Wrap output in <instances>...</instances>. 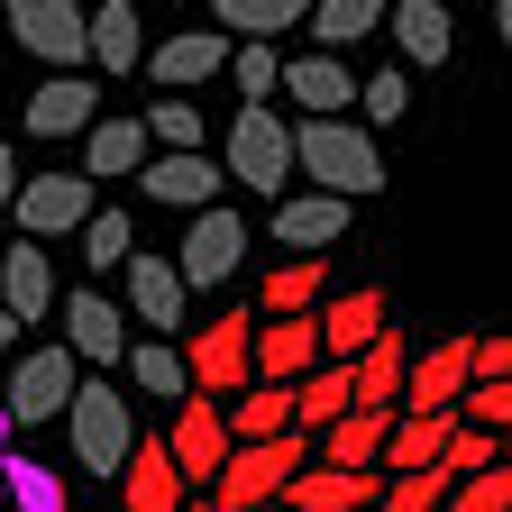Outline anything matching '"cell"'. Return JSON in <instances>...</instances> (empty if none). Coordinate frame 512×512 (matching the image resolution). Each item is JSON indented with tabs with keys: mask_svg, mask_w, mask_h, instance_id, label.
<instances>
[{
	"mask_svg": "<svg viewBox=\"0 0 512 512\" xmlns=\"http://www.w3.org/2000/svg\"><path fill=\"white\" fill-rule=\"evenodd\" d=\"M348 403H357L348 366H330V357H320L311 375H293V430H330V421H339Z\"/></svg>",
	"mask_w": 512,
	"mask_h": 512,
	"instance_id": "obj_31",
	"label": "cell"
},
{
	"mask_svg": "<svg viewBox=\"0 0 512 512\" xmlns=\"http://www.w3.org/2000/svg\"><path fill=\"white\" fill-rule=\"evenodd\" d=\"M302 28L320 37V55H348L357 37H375V28H384V0H311Z\"/></svg>",
	"mask_w": 512,
	"mask_h": 512,
	"instance_id": "obj_32",
	"label": "cell"
},
{
	"mask_svg": "<svg viewBox=\"0 0 512 512\" xmlns=\"http://www.w3.org/2000/svg\"><path fill=\"white\" fill-rule=\"evenodd\" d=\"M183 10H202V0H183Z\"/></svg>",
	"mask_w": 512,
	"mask_h": 512,
	"instance_id": "obj_48",
	"label": "cell"
},
{
	"mask_svg": "<svg viewBox=\"0 0 512 512\" xmlns=\"http://www.w3.org/2000/svg\"><path fill=\"white\" fill-rule=\"evenodd\" d=\"M165 458H174L183 485H211V476H220L229 430H220V403H211V394H183V412H174V430H165Z\"/></svg>",
	"mask_w": 512,
	"mask_h": 512,
	"instance_id": "obj_13",
	"label": "cell"
},
{
	"mask_svg": "<svg viewBox=\"0 0 512 512\" xmlns=\"http://www.w3.org/2000/svg\"><path fill=\"white\" fill-rule=\"evenodd\" d=\"M311 458V430H275V439H238L229 458H220V476L202 485V503L211 512H275V494H284V476Z\"/></svg>",
	"mask_w": 512,
	"mask_h": 512,
	"instance_id": "obj_2",
	"label": "cell"
},
{
	"mask_svg": "<svg viewBox=\"0 0 512 512\" xmlns=\"http://www.w3.org/2000/svg\"><path fill=\"white\" fill-rule=\"evenodd\" d=\"M119 494H128V512H183V476H174V458H165V439H128Z\"/></svg>",
	"mask_w": 512,
	"mask_h": 512,
	"instance_id": "obj_25",
	"label": "cell"
},
{
	"mask_svg": "<svg viewBox=\"0 0 512 512\" xmlns=\"http://www.w3.org/2000/svg\"><path fill=\"white\" fill-rule=\"evenodd\" d=\"M74 238H83V266H92V275H110L119 256L138 247V229H128V211H92V220H83Z\"/></svg>",
	"mask_w": 512,
	"mask_h": 512,
	"instance_id": "obj_38",
	"label": "cell"
},
{
	"mask_svg": "<svg viewBox=\"0 0 512 512\" xmlns=\"http://www.w3.org/2000/svg\"><path fill=\"white\" fill-rule=\"evenodd\" d=\"M247 339H256V320H247V311L211 320V330L183 348V384H192V394H211V403H229L238 384H256V375H247Z\"/></svg>",
	"mask_w": 512,
	"mask_h": 512,
	"instance_id": "obj_8",
	"label": "cell"
},
{
	"mask_svg": "<svg viewBox=\"0 0 512 512\" xmlns=\"http://www.w3.org/2000/svg\"><path fill=\"white\" fill-rule=\"evenodd\" d=\"M293 174H311L320 192H339V202L384 192L375 128H357V119H302V128H293Z\"/></svg>",
	"mask_w": 512,
	"mask_h": 512,
	"instance_id": "obj_1",
	"label": "cell"
},
{
	"mask_svg": "<svg viewBox=\"0 0 512 512\" xmlns=\"http://www.w3.org/2000/svg\"><path fill=\"white\" fill-rule=\"evenodd\" d=\"M147 138H156V147H202V110H192L183 92H165V101L147 110Z\"/></svg>",
	"mask_w": 512,
	"mask_h": 512,
	"instance_id": "obj_41",
	"label": "cell"
},
{
	"mask_svg": "<svg viewBox=\"0 0 512 512\" xmlns=\"http://www.w3.org/2000/svg\"><path fill=\"white\" fill-rule=\"evenodd\" d=\"M339 238H348V202H339V192H275V247L320 256Z\"/></svg>",
	"mask_w": 512,
	"mask_h": 512,
	"instance_id": "obj_21",
	"label": "cell"
},
{
	"mask_svg": "<svg viewBox=\"0 0 512 512\" xmlns=\"http://www.w3.org/2000/svg\"><path fill=\"white\" fill-rule=\"evenodd\" d=\"M467 384H476V375H467V330H458V339H439V348H421V357L403 366V403H394V412H448Z\"/></svg>",
	"mask_w": 512,
	"mask_h": 512,
	"instance_id": "obj_20",
	"label": "cell"
},
{
	"mask_svg": "<svg viewBox=\"0 0 512 512\" xmlns=\"http://www.w3.org/2000/svg\"><path fill=\"white\" fill-rule=\"evenodd\" d=\"M275 92H293L302 101V119H339L348 101H357V74H348V55H293L284 74H275Z\"/></svg>",
	"mask_w": 512,
	"mask_h": 512,
	"instance_id": "obj_23",
	"label": "cell"
},
{
	"mask_svg": "<svg viewBox=\"0 0 512 512\" xmlns=\"http://www.w3.org/2000/svg\"><path fill=\"white\" fill-rule=\"evenodd\" d=\"M448 485H458V476H448L439 458H430V467H403V476H384L375 512H439V503H448Z\"/></svg>",
	"mask_w": 512,
	"mask_h": 512,
	"instance_id": "obj_36",
	"label": "cell"
},
{
	"mask_svg": "<svg viewBox=\"0 0 512 512\" xmlns=\"http://www.w3.org/2000/svg\"><path fill=\"white\" fill-rule=\"evenodd\" d=\"M384 430H394V412H366V403H348L330 430H311V448H320V467H375Z\"/></svg>",
	"mask_w": 512,
	"mask_h": 512,
	"instance_id": "obj_29",
	"label": "cell"
},
{
	"mask_svg": "<svg viewBox=\"0 0 512 512\" xmlns=\"http://www.w3.org/2000/svg\"><path fill=\"white\" fill-rule=\"evenodd\" d=\"M64 439H74V467L83 476H119L128 439H138V403H128V384H74V403H64Z\"/></svg>",
	"mask_w": 512,
	"mask_h": 512,
	"instance_id": "obj_4",
	"label": "cell"
},
{
	"mask_svg": "<svg viewBox=\"0 0 512 512\" xmlns=\"http://www.w3.org/2000/svg\"><path fill=\"white\" fill-rule=\"evenodd\" d=\"M10 211H19L28 238H74V229L101 211V183H92V174H37V183L10 192Z\"/></svg>",
	"mask_w": 512,
	"mask_h": 512,
	"instance_id": "obj_7",
	"label": "cell"
},
{
	"mask_svg": "<svg viewBox=\"0 0 512 512\" xmlns=\"http://www.w3.org/2000/svg\"><path fill=\"white\" fill-rule=\"evenodd\" d=\"M10 439H19V421H10V403H0V458H10Z\"/></svg>",
	"mask_w": 512,
	"mask_h": 512,
	"instance_id": "obj_45",
	"label": "cell"
},
{
	"mask_svg": "<svg viewBox=\"0 0 512 512\" xmlns=\"http://www.w3.org/2000/svg\"><path fill=\"white\" fill-rule=\"evenodd\" d=\"M229 46H238V37H220V28H183V37H165V46H147L138 64H147L165 92H192V83L229 74Z\"/></svg>",
	"mask_w": 512,
	"mask_h": 512,
	"instance_id": "obj_19",
	"label": "cell"
},
{
	"mask_svg": "<svg viewBox=\"0 0 512 512\" xmlns=\"http://www.w3.org/2000/svg\"><path fill=\"white\" fill-rule=\"evenodd\" d=\"M64 348H74V366H119L128 357V311L110 293H64Z\"/></svg>",
	"mask_w": 512,
	"mask_h": 512,
	"instance_id": "obj_16",
	"label": "cell"
},
{
	"mask_svg": "<svg viewBox=\"0 0 512 512\" xmlns=\"http://www.w3.org/2000/svg\"><path fill=\"white\" fill-rule=\"evenodd\" d=\"M128 183H138L147 202H165V211H211L229 174H220V156H211V147H156Z\"/></svg>",
	"mask_w": 512,
	"mask_h": 512,
	"instance_id": "obj_5",
	"label": "cell"
},
{
	"mask_svg": "<svg viewBox=\"0 0 512 512\" xmlns=\"http://www.w3.org/2000/svg\"><path fill=\"white\" fill-rule=\"evenodd\" d=\"M229 74H238V101H275V74H284V64H275L266 37H238L229 46Z\"/></svg>",
	"mask_w": 512,
	"mask_h": 512,
	"instance_id": "obj_39",
	"label": "cell"
},
{
	"mask_svg": "<svg viewBox=\"0 0 512 512\" xmlns=\"http://www.w3.org/2000/svg\"><path fill=\"white\" fill-rule=\"evenodd\" d=\"M147 156H156V138H147L138 110H101V119L83 128V174H92V183H128Z\"/></svg>",
	"mask_w": 512,
	"mask_h": 512,
	"instance_id": "obj_17",
	"label": "cell"
},
{
	"mask_svg": "<svg viewBox=\"0 0 512 512\" xmlns=\"http://www.w3.org/2000/svg\"><path fill=\"white\" fill-rule=\"evenodd\" d=\"M10 348H19V320H10V311H0V357H10Z\"/></svg>",
	"mask_w": 512,
	"mask_h": 512,
	"instance_id": "obj_46",
	"label": "cell"
},
{
	"mask_svg": "<svg viewBox=\"0 0 512 512\" xmlns=\"http://www.w3.org/2000/svg\"><path fill=\"white\" fill-rule=\"evenodd\" d=\"M74 384H83V366H74V348H28L19 357V375H10V394H0V403H10V421L19 430H37V421H55L64 403H74Z\"/></svg>",
	"mask_w": 512,
	"mask_h": 512,
	"instance_id": "obj_9",
	"label": "cell"
},
{
	"mask_svg": "<svg viewBox=\"0 0 512 512\" xmlns=\"http://www.w3.org/2000/svg\"><path fill=\"white\" fill-rule=\"evenodd\" d=\"M10 192H19V156L0 147V211H10Z\"/></svg>",
	"mask_w": 512,
	"mask_h": 512,
	"instance_id": "obj_44",
	"label": "cell"
},
{
	"mask_svg": "<svg viewBox=\"0 0 512 512\" xmlns=\"http://www.w3.org/2000/svg\"><path fill=\"white\" fill-rule=\"evenodd\" d=\"M320 284H330V275H320V256H284V266L266 275V320H275V311H311Z\"/></svg>",
	"mask_w": 512,
	"mask_h": 512,
	"instance_id": "obj_37",
	"label": "cell"
},
{
	"mask_svg": "<svg viewBox=\"0 0 512 512\" xmlns=\"http://www.w3.org/2000/svg\"><path fill=\"white\" fill-rule=\"evenodd\" d=\"M439 467H448V476L494 467V430H448V439H439Z\"/></svg>",
	"mask_w": 512,
	"mask_h": 512,
	"instance_id": "obj_43",
	"label": "cell"
},
{
	"mask_svg": "<svg viewBox=\"0 0 512 512\" xmlns=\"http://www.w3.org/2000/svg\"><path fill=\"white\" fill-rule=\"evenodd\" d=\"M384 28H394V46H403V64H448V46H458V28H448V10L439 0H384Z\"/></svg>",
	"mask_w": 512,
	"mask_h": 512,
	"instance_id": "obj_27",
	"label": "cell"
},
{
	"mask_svg": "<svg viewBox=\"0 0 512 512\" xmlns=\"http://www.w3.org/2000/svg\"><path fill=\"white\" fill-rule=\"evenodd\" d=\"M403 366H412L403 330H375V339L348 357V384H357V403H366V412H394V403H403Z\"/></svg>",
	"mask_w": 512,
	"mask_h": 512,
	"instance_id": "obj_26",
	"label": "cell"
},
{
	"mask_svg": "<svg viewBox=\"0 0 512 512\" xmlns=\"http://www.w3.org/2000/svg\"><path fill=\"white\" fill-rule=\"evenodd\" d=\"M448 430H458L448 412H394V430H384V448H375V467H384V476H403V467H430Z\"/></svg>",
	"mask_w": 512,
	"mask_h": 512,
	"instance_id": "obj_30",
	"label": "cell"
},
{
	"mask_svg": "<svg viewBox=\"0 0 512 512\" xmlns=\"http://www.w3.org/2000/svg\"><path fill=\"white\" fill-rule=\"evenodd\" d=\"M311 330H320V357L348 366L375 330H384V284H357V293H320L311 302Z\"/></svg>",
	"mask_w": 512,
	"mask_h": 512,
	"instance_id": "obj_14",
	"label": "cell"
},
{
	"mask_svg": "<svg viewBox=\"0 0 512 512\" xmlns=\"http://www.w3.org/2000/svg\"><path fill=\"white\" fill-rule=\"evenodd\" d=\"M138 55H147L138 0H101V10L83 19V64H101V74H138Z\"/></svg>",
	"mask_w": 512,
	"mask_h": 512,
	"instance_id": "obj_24",
	"label": "cell"
},
{
	"mask_svg": "<svg viewBox=\"0 0 512 512\" xmlns=\"http://www.w3.org/2000/svg\"><path fill=\"white\" fill-rule=\"evenodd\" d=\"M183 512H211V503H183Z\"/></svg>",
	"mask_w": 512,
	"mask_h": 512,
	"instance_id": "obj_47",
	"label": "cell"
},
{
	"mask_svg": "<svg viewBox=\"0 0 512 512\" xmlns=\"http://www.w3.org/2000/svg\"><path fill=\"white\" fill-rule=\"evenodd\" d=\"M119 266H128V311H138V330H183L192 293H183V275H174V256H138V247H128Z\"/></svg>",
	"mask_w": 512,
	"mask_h": 512,
	"instance_id": "obj_22",
	"label": "cell"
},
{
	"mask_svg": "<svg viewBox=\"0 0 512 512\" xmlns=\"http://www.w3.org/2000/svg\"><path fill=\"white\" fill-rule=\"evenodd\" d=\"M119 366H128V384H138L147 403H183V394H192V384H183V348H174V339H138Z\"/></svg>",
	"mask_w": 512,
	"mask_h": 512,
	"instance_id": "obj_33",
	"label": "cell"
},
{
	"mask_svg": "<svg viewBox=\"0 0 512 512\" xmlns=\"http://www.w3.org/2000/svg\"><path fill=\"white\" fill-rule=\"evenodd\" d=\"M0 10H10V37H19L37 64L83 74V10H74V0H0Z\"/></svg>",
	"mask_w": 512,
	"mask_h": 512,
	"instance_id": "obj_11",
	"label": "cell"
},
{
	"mask_svg": "<svg viewBox=\"0 0 512 512\" xmlns=\"http://www.w3.org/2000/svg\"><path fill=\"white\" fill-rule=\"evenodd\" d=\"M357 110H366V128L403 119V110H412V83H403V74H366V83H357Z\"/></svg>",
	"mask_w": 512,
	"mask_h": 512,
	"instance_id": "obj_42",
	"label": "cell"
},
{
	"mask_svg": "<svg viewBox=\"0 0 512 512\" xmlns=\"http://www.w3.org/2000/svg\"><path fill=\"white\" fill-rule=\"evenodd\" d=\"M0 503H19V512H74V494H64V476L55 467H37V458H0Z\"/></svg>",
	"mask_w": 512,
	"mask_h": 512,
	"instance_id": "obj_34",
	"label": "cell"
},
{
	"mask_svg": "<svg viewBox=\"0 0 512 512\" xmlns=\"http://www.w3.org/2000/svg\"><path fill=\"white\" fill-rule=\"evenodd\" d=\"M302 10L311 0H211V19H220V37H284V28H302Z\"/></svg>",
	"mask_w": 512,
	"mask_h": 512,
	"instance_id": "obj_35",
	"label": "cell"
},
{
	"mask_svg": "<svg viewBox=\"0 0 512 512\" xmlns=\"http://www.w3.org/2000/svg\"><path fill=\"white\" fill-rule=\"evenodd\" d=\"M448 512H512V476H503V458H494V467H467L458 485H448Z\"/></svg>",
	"mask_w": 512,
	"mask_h": 512,
	"instance_id": "obj_40",
	"label": "cell"
},
{
	"mask_svg": "<svg viewBox=\"0 0 512 512\" xmlns=\"http://www.w3.org/2000/svg\"><path fill=\"white\" fill-rule=\"evenodd\" d=\"M220 430H229V448H238V439L293 430V384H238V394L220 403Z\"/></svg>",
	"mask_w": 512,
	"mask_h": 512,
	"instance_id": "obj_28",
	"label": "cell"
},
{
	"mask_svg": "<svg viewBox=\"0 0 512 512\" xmlns=\"http://www.w3.org/2000/svg\"><path fill=\"white\" fill-rule=\"evenodd\" d=\"M220 174H229V183H247V192H266V202L293 183V128L275 119V101H238V110H229Z\"/></svg>",
	"mask_w": 512,
	"mask_h": 512,
	"instance_id": "obj_3",
	"label": "cell"
},
{
	"mask_svg": "<svg viewBox=\"0 0 512 512\" xmlns=\"http://www.w3.org/2000/svg\"><path fill=\"white\" fill-rule=\"evenodd\" d=\"M238 256H247V220L211 202V211H192V229L174 247V275H183V293H211V284L238 275Z\"/></svg>",
	"mask_w": 512,
	"mask_h": 512,
	"instance_id": "obj_6",
	"label": "cell"
},
{
	"mask_svg": "<svg viewBox=\"0 0 512 512\" xmlns=\"http://www.w3.org/2000/svg\"><path fill=\"white\" fill-rule=\"evenodd\" d=\"M320 366V330H311V311H275V320H256V339H247V375L256 384H293Z\"/></svg>",
	"mask_w": 512,
	"mask_h": 512,
	"instance_id": "obj_12",
	"label": "cell"
},
{
	"mask_svg": "<svg viewBox=\"0 0 512 512\" xmlns=\"http://www.w3.org/2000/svg\"><path fill=\"white\" fill-rule=\"evenodd\" d=\"M375 494H384V467H320V458H302L275 503L284 512H375Z\"/></svg>",
	"mask_w": 512,
	"mask_h": 512,
	"instance_id": "obj_10",
	"label": "cell"
},
{
	"mask_svg": "<svg viewBox=\"0 0 512 512\" xmlns=\"http://www.w3.org/2000/svg\"><path fill=\"white\" fill-rule=\"evenodd\" d=\"M19 119H28V138H46V147H55V138H83V128L101 119V83H92V74H46Z\"/></svg>",
	"mask_w": 512,
	"mask_h": 512,
	"instance_id": "obj_15",
	"label": "cell"
},
{
	"mask_svg": "<svg viewBox=\"0 0 512 512\" xmlns=\"http://www.w3.org/2000/svg\"><path fill=\"white\" fill-rule=\"evenodd\" d=\"M0 311H10L19 330L55 320V256H46V238H19L10 256H0Z\"/></svg>",
	"mask_w": 512,
	"mask_h": 512,
	"instance_id": "obj_18",
	"label": "cell"
}]
</instances>
